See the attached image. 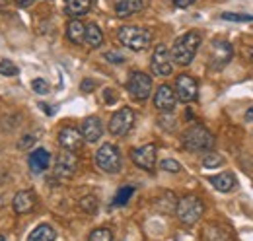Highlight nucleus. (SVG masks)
<instances>
[{"mask_svg":"<svg viewBox=\"0 0 253 241\" xmlns=\"http://www.w3.org/2000/svg\"><path fill=\"white\" fill-rule=\"evenodd\" d=\"M117 37L121 45H125L130 51H144L152 41V33L138 26H123L117 31Z\"/></svg>","mask_w":253,"mask_h":241,"instance_id":"7ed1b4c3","label":"nucleus"},{"mask_svg":"<svg viewBox=\"0 0 253 241\" xmlns=\"http://www.w3.org/2000/svg\"><path fill=\"white\" fill-rule=\"evenodd\" d=\"M55 240H57V232L49 224L37 226L32 234H30V238H28V241H55Z\"/></svg>","mask_w":253,"mask_h":241,"instance_id":"4be33fe9","label":"nucleus"},{"mask_svg":"<svg viewBox=\"0 0 253 241\" xmlns=\"http://www.w3.org/2000/svg\"><path fill=\"white\" fill-rule=\"evenodd\" d=\"M103 99H105V103H115L117 95H115V91L111 90V88H107V90L103 91Z\"/></svg>","mask_w":253,"mask_h":241,"instance_id":"72a5a7b5","label":"nucleus"},{"mask_svg":"<svg viewBox=\"0 0 253 241\" xmlns=\"http://www.w3.org/2000/svg\"><path fill=\"white\" fill-rule=\"evenodd\" d=\"M175 103H177V95L175 91L171 90L168 84H162L156 93H154V105L160 113H171L175 109Z\"/></svg>","mask_w":253,"mask_h":241,"instance_id":"ddd939ff","label":"nucleus"},{"mask_svg":"<svg viewBox=\"0 0 253 241\" xmlns=\"http://www.w3.org/2000/svg\"><path fill=\"white\" fill-rule=\"evenodd\" d=\"M209 181H211V185H212L216 191H220V193H232V191H236V187H238L236 175L230 173V171H224V173H218V175H212Z\"/></svg>","mask_w":253,"mask_h":241,"instance_id":"a211bd4d","label":"nucleus"},{"mask_svg":"<svg viewBox=\"0 0 253 241\" xmlns=\"http://www.w3.org/2000/svg\"><path fill=\"white\" fill-rule=\"evenodd\" d=\"M175 214H177V220L183 226H193V224H197L203 218V214H205V202L199 197H195V195H187V197H183L177 202Z\"/></svg>","mask_w":253,"mask_h":241,"instance_id":"f03ea898","label":"nucleus"},{"mask_svg":"<svg viewBox=\"0 0 253 241\" xmlns=\"http://www.w3.org/2000/svg\"><path fill=\"white\" fill-rule=\"evenodd\" d=\"M132 124H134V111L130 107H121L119 111H115L111 115L107 128L113 136H125L132 128Z\"/></svg>","mask_w":253,"mask_h":241,"instance_id":"6e6552de","label":"nucleus"},{"mask_svg":"<svg viewBox=\"0 0 253 241\" xmlns=\"http://www.w3.org/2000/svg\"><path fill=\"white\" fill-rule=\"evenodd\" d=\"M28 163H30V169H32L33 173H43L49 167V163H51V154L45 148H37L35 152H32Z\"/></svg>","mask_w":253,"mask_h":241,"instance_id":"6ab92c4d","label":"nucleus"},{"mask_svg":"<svg viewBox=\"0 0 253 241\" xmlns=\"http://www.w3.org/2000/svg\"><path fill=\"white\" fill-rule=\"evenodd\" d=\"M150 66H152V72H154L156 76H160V78H166V76H169V74L173 72L171 53L168 51L166 45H158V47L154 49Z\"/></svg>","mask_w":253,"mask_h":241,"instance_id":"1a4fd4ad","label":"nucleus"},{"mask_svg":"<svg viewBox=\"0 0 253 241\" xmlns=\"http://www.w3.org/2000/svg\"><path fill=\"white\" fill-rule=\"evenodd\" d=\"M66 37H68V41H72L74 45H82L84 39H86V26H84L78 18L70 20L68 26H66Z\"/></svg>","mask_w":253,"mask_h":241,"instance_id":"aec40b11","label":"nucleus"},{"mask_svg":"<svg viewBox=\"0 0 253 241\" xmlns=\"http://www.w3.org/2000/svg\"><path fill=\"white\" fill-rule=\"evenodd\" d=\"M126 90H128V93L134 99L144 101L152 93V78L148 74H144V72H138V70L136 72H130L128 82H126Z\"/></svg>","mask_w":253,"mask_h":241,"instance_id":"0eeeda50","label":"nucleus"},{"mask_svg":"<svg viewBox=\"0 0 253 241\" xmlns=\"http://www.w3.org/2000/svg\"><path fill=\"white\" fill-rule=\"evenodd\" d=\"M33 144H35V138H33L32 134H28V136H24V138L20 140L18 148H20V150H28V148H32Z\"/></svg>","mask_w":253,"mask_h":241,"instance_id":"473e14b6","label":"nucleus"},{"mask_svg":"<svg viewBox=\"0 0 253 241\" xmlns=\"http://www.w3.org/2000/svg\"><path fill=\"white\" fill-rule=\"evenodd\" d=\"M18 66L12 60H0V74L2 76H18Z\"/></svg>","mask_w":253,"mask_h":241,"instance_id":"c756f323","label":"nucleus"},{"mask_svg":"<svg viewBox=\"0 0 253 241\" xmlns=\"http://www.w3.org/2000/svg\"><path fill=\"white\" fill-rule=\"evenodd\" d=\"M246 120H253V107H250V109L246 111Z\"/></svg>","mask_w":253,"mask_h":241,"instance_id":"4c0bfd02","label":"nucleus"},{"mask_svg":"<svg viewBox=\"0 0 253 241\" xmlns=\"http://www.w3.org/2000/svg\"><path fill=\"white\" fill-rule=\"evenodd\" d=\"M175 95L183 103L195 101L197 95H199V84H197V80L193 76H189V74L177 76V80H175Z\"/></svg>","mask_w":253,"mask_h":241,"instance_id":"9d476101","label":"nucleus"},{"mask_svg":"<svg viewBox=\"0 0 253 241\" xmlns=\"http://www.w3.org/2000/svg\"><path fill=\"white\" fill-rule=\"evenodd\" d=\"M146 8V0H115V14L119 18H130Z\"/></svg>","mask_w":253,"mask_h":241,"instance_id":"f3484780","label":"nucleus"},{"mask_svg":"<svg viewBox=\"0 0 253 241\" xmlns=\"http://www.w3.org/2000/svg\"><path fill=\"white\" fill-rule=\"evenodd\" d=\"M32 88L35 93H39V95H45V93H49V84L43 80V78H35L32 82Z\"/></svg>","mask_w":253,"mask_h":241,"instance_id":"7c9ffc66","label":"nucleus"},{"mask_svg":"<svg viewBox=\"0 0 253 241\" xmlns=\"http://www.w3.org/2000/svg\"><path fill=\"white\" fill-rule=\"evenodd\" d=\"M222 20L224 22H236V24H250V22H253V16H250V14H236V12H224Z\"/></svg>","mask_w":253,"mask_h":241,"instance_id":"a878e982","label":"nucleus"},{"mask_svg":"<svg viewBox=\"0 0 253 241\" xmlns=\"http://www.w3.org/2000/svg\"><path fill=\"white\" fill-rule=\"evenodd\" d=\"M0 241H6V238H4V236H0Z\"/></svg>","mask_w":253,"mask_h":241,"instance_id":"58836bf2","label":"nucleus"},{"mask_svg":"<svg viewBox=\"0 0 253 241\" xmlns=\"http://www.w3.org/2000/svg\"><path fill=\"white\" fill-rule=\"evenodd\" d=\"M195 2H197V0H171V4H173L175 8H189Z\"/></svg>","mask_w":253,"mask_h":241,"instance_id":"c9c22d12","label":"nucleus"},{"mask_svg":"<svg viewBox=\"0 0 253 241\" xmlns=\"http://www.w3.org/2000/svg\"><path fill=\"white\" fill-rule=\"evenodd\" d=\"M76 171H78V158L74 156V152H61L55 161V175L63 179H70L76 175Z\"/></svg>","mask_w":253,"mask_h":241,"instance_id":"9b49d317","label":"nucleus"},{"mask_svg":"<svg viewBox=\"0 0 253 241\" xmlns=\"http://www.w3.org/2000/svg\"><path fill=\"white\" fill-rule=\"evenodd\" d=\"M92 49H97V47H101V43H103V31L99 30V26L97 24H88L86 26V39H84Z\"/></svg>","mask_w":253,"mask_h":241,"instance_id":"5701e85b","label":"nucleus"},{"mask_svg":"<svg viewBox=\"0 0 253 241\" xmlns=\"http://www.w3.org/2000/svg\"><path fill=\"white\" fill-rule=\"evenodd\" d=\"M12 206L16 214H30L35 208V195L32 191H20L16 193L14 201H12Z\"/></svg>","mask_w":253,"mask_h":241,"instance_id":"dca6fc26","label":"nucleus"},{"mask_svg":"<svg viewBox=\"0 0 253 241\" xmlns=\"http://www.w3.org/2000/svg\"><path fill=\"white\" fill-rule=\"evenodd\" d=\"M232 57H234V47H232L230 41H226L222 37L212 39V43H211V59H209L212 70H222L224 66H228Z\"/></svg>","mask_w":253,"mask_h":241,"instance_id":"423d86ee","label":"nucleus"},{"mask_svg":"<svg viewBox=\"0 0 253 241\" xmlns=\"http://www.w3.org/2000/svg\"><path fill=\"white\" fill-rule=\"evenodd\" d=\"M88 241H113V234L107 228H97V230H94L90 234V240Z\"/></svg>","mask_w":253,"mask_h":241,"instance_id":"cd10ccee","label":"nucleus"},{"mask_svg":"<svg viewBox=\"0 0 253 241\" xmlns=\"http://www.w3.org/2000/svg\"><path fill=\"white\" fill-rule=\"evenodd\" d=\"M183 146L189 152H207L214 146V136L203 124H193L183 134Z\"/></svg>","mask_w":253,"mask_h":241,"instance_id":"20e7f679","label":"nucleus"},{"mask_svg":"<svg viewBox=\"0 0 253 241\" xmlns=\"http://www.w3.org/2000/svg\"><path fill=\"white\" fill-rule=\"evenodd\" d=\"M160 169H162V171H168V173H179V171H181V165H179V161L166 158V160L160 161Z\"/></svg>","mask_w":253,"mask_h":241,"instance_id":"c85d7f7f","label":"nucleus"},{"mask_svg":"<svg viewBox=\"0 0 253 241\" xmlns=\"http://www.w3.org/2000/svg\"><path fill=\"white\" fill-rule=\"evenodd\" d=\"M59 144H61L63 150L76 152L82 148L84 136H82V132H80L78 128H74V126H64V128H61V132H59Z\"/></svg>","mask_w":253,"mask_h":241,"instance_id":"4468645a","label":"nucleus"},{"mask_svg":"<svg viewBox=\"0 0 253 241\" xmlns=\"http://www.w3.org/2000/svg\"><path fill=\"white\" fill-rule=\"evenodd\" d=\"M132 193H134V189H132L130 185H125V187H121V189L117 191L115 199H113V204H115V206H125L126 202H128V199L132 197Z\"/></svg>","mask_w":253,"mask_h":241,"instance_id":"b1692460","label":"nucleus"},{"mask_svg":"<svg viewBox=\"0 0 253 241\" xmlns=\"http://www.w3.org/2000/svg\"><path fill=\"white\" fill-rule=\"evenodd\" d=\"M95 88V82L94 80H90V78H86L82 84H80V90L84 91V93H88V91H92Z\"/></svg>","mask_w":253,"mask_h":241,"instance_id":"f704fd0d","label":"nucleus"},{"mask_svg":"<svg viewBox=\"0 0 253 241\" xmlns=\"http://www.w3.org/2000/svg\"><path fill=\"white\" fill-rule=\"evenodd\" d=\"M80 132H82V136H84L86 142H90V144L97 142L101 138V134H103V124H101L99 117L92 115V117L84 119L82 126H80Z\"/></svg>","mask_w":253,"mask_h":241,"instance_id":"2eb2a0df","label":"nucleus"},{"mask_svg":"<svg viewBox=\"0 0 253 241\" xmlns=\"http://www.w3.org/2000/svg\"><path fill=\"white\" fill-rule=\"evenodd\" d=\"M199 47H201V35L197 31H187L173 41L171 60L179 66H189L199 51Z\"/></svg>","mask_w":253,"mask_h":241,"instance_id":"f257e3e1","label":"nucleus"},{"mask_svg":"<svg viewBox=\"0 0 253 241\" xmlns=\"http://www.w3.org/2000/svg\"><path fill=\"white\" fill-rule=\"evenodd\" d=\"M224 158H222L220 154H216V152H212V154H207L205 158H203V165L205 167H209V169H214V167H222L224 165Z\"/></svg>","mask_w":253,"mask_h":241,"instance_id":"393cba45","label":"nucleus"},{"mask_svg":"<svg viewBox=\"0 0 253 241\" xmlns=\"http://www.w3.org/2000/svg\"><path fill=\"white\" fill-rule=\"evenodd\" d=\"M105 60H109L111 64H123V62H125V57H123L121 53H113V51H109V53H105Z\"/></svg>","mask_w":253,"mask_h":241,"instance_id":"2f4dec72","label":"nucleus"},{"mask_svg":"<svg viewBox=\"0 0 253 241\" xmlns=\"http://www.w3.org/2000/svg\"><path fill=\"white\" fill-rule=\"evenodd\" d=\"M95 165L105 173H119L123 167L121 152L115 144H103L95 152Z\"/></svg>","mask_w":253,"mask_h":241,"instance_id":"39448f33","label":"nucleus"},{"mask_svg":"<svg viewBox=\"0 0 253 241\" xmlns=\"http://www.w3.org/2000/svg\"><path fill=\"white\" fill-rule=\"evenodd\" d=\"M64 2H66V12L72 18H78V16H84L90 12L94 0H64Z\"/></svg>","mask_w":253,"mask_h":241,"instance_id":"412c9836","label":"nucleus"},{"mask_svg":"<svg viewBox=\"0 0 253 241\" xmlns=\"http://www.w3.org/2000/svg\"><path fill=\"white\" fill-rule=\"evenodd\" d=\"M80 210H84L86 214H94L97 210V199L94 195H88V197L80 199Z\"/></svg>","mask_w":253,"mask_h":241,"instance_id":"bb28decb","label":"nucleus"},{"mask_svg":"<svg viewBox=\"0 0 253 241\" xmlns=\"http://www.w3.org/2000/svg\"><path fill=\"white\" fill-rule=\"evenodd\" d=\"M130 160L136 167L152 171L154 165H156V146L154 144H144V146L132 150L130 152Z\"/></svg>","mask_w":253,"mask_h":241,"instance_id":"f8f14e48","label":"nucleus"},{"mask_svg":"<svg viewBox=\"0 0 253 241\" xmlns=\"http://www.w3.org/2000/svg\"><path fill=\"white\" fill-rule=\"evenodd\" d=\"M18 2V6H22V8H28V6H32L33 0H16Z\"/></svg>","mask_w":253,"mask_h":241,"instance_id":"e433bc0d","label":"nucleus"}]
</instances>
